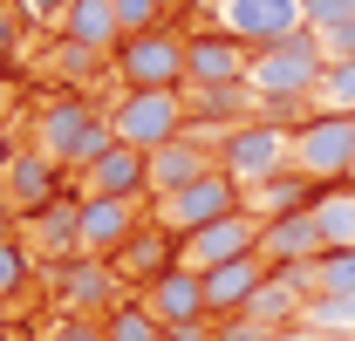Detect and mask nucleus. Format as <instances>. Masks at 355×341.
Segmentation results:
<instances>
[{"label":"nucleus","instance_id":"f257e3e1","mask_svg":"<svg viewBox=\"0 0 355 341\" xmlns=\"http://www.w3.org/2000/svg\"><path fill=\"white\" fill-rule=\"evenodd\" d=\"M116 143V130H110V110H96V103H48L42 116H35V150L55 157L62 170H89L103 150Z\"/></svg>","mask_w":355,"mask_h":341},{"label":"nucleus","instance_id":"f03ea898","mask_svg":"<svg viewBox=\"0 0 355 341\" xmlns=\"http://www.w3.org/2000/svg\"><path fill=\"white\" fill-rule=\"evenodd\" d=\"M212 157H219V170L239 184V191H253V184H266V177L294 170V130L266 123V116H246V123L219 130Z\"/></svg>","mask_w":355,"mask_h":341},{"label":"nucleus","instance_id":"7ed1b4c3","mask_svg":"<svg viewBox=\"0 0 355 341\" xmlns=\"http://www.w3.org/2000/svg\"><path fill=\"white\" fill-rule=\"evenodd\" d=\"M321 76H328V48L314 28H301L273 48H253V69H246L253 96H314V103H321Z\"/></svg>","mask_w":355,"mask_h":341},{"label":"nucleus","instance_id":"20e7f679","mask_svg":"<svg viewBox=\"0 0 355 341\" xmlns=\"http://www.w3.org/2000/svg\"><path fill=\"white\" fill-rule=\"evenodd\" d=\"M184 123H191L184 89H123V96L110 103L116 143H137V150H164L171 137H184Z\"/></svg>","mask_w":355,"mask_h":341},{"label":"nucleus","instance_id":"39448f33","mask_svg":"<svg viewBox=\"0 0 355 341\" xmlns=\"http://www.w3.org/2000/svg\"><path fill=\"white\" fill-rule=\"evenodd\" d=\"M294 170L314 184H342L355 170V110H314L294 130Z\"/></svg>","mask_w":355,"mask_h":341},{"label":"nucleus","instance_id":"423d86ee","mask_svg":"<svg viewBox=\"0 0 355 341\" xmlns=\"http://www.w3.org/2000/svg\"><path fill=\"white\" fill-rule=\"evenodd\" d=\"M246 205V191L225 177V170H205V177H191L184 191H171V198H157V232H171V239H184V232H198V225H212V218L239 212Z\"/></svg>","mask_w":355,"mask_h":341},{"label":"nucleus","instance_id":"0eeeda50","mask_svg":"<svg viewBox=\"0 0 355 341\" xmlns=\"http://www.w3.org/2000/svg\"><path fill=\"white\" fill-rule=\"evenodd\" d=\"M116 76H123V89H184V35H171V28L123 35Z\"/></svg>","mask_w":355,"mask_h":341},{"label":"nucleus","instance_id":"6e6552de","mask_svg":"<svg viewBox=\"0 0 355 341\" xmlns=\"http://www.w3.org/2000/svg\"><path fill=\"white\" fill-rule=\"evenodd\" d=\"M260 212H225L212 218V225H198V232H184L178 239V259L191 266V273H212V266H225V259H246V253H260Z\"/></svg>","mask_w":355,"mask_h":341},{"label":"nucleus","instance_id":"1a4fd4ad","mask_svg":"<svg viewBox=\"0 0 355 341\" xmlns=\"http://www.w3.org/2000/svg\"><path fill=\"white\" fill-rule=\"evenodd\" d=\"M253 48L239 42L232 28H198L184 35V89H219V82H246Z\"/></svg>","mask_w":355,"mask_h":341},{"label":"nucleus","instance_id":"9d476101","mask_svg":"<svg viewBox=\"0 0 355 341\" xmlns=\"http://www.w3.org/2000/svg\"><path fill=\"white\" fill-rule=\"evenodd\" d=\"M137 239V198H76V253L83 259H110Z\"/></svg>","mask_w":355,"mask_h":341},{"label":"nucleus","instance_id":"9b49d317","mask_svg":"<svg viewBox=\"0 0 355 341\" xmlns=\"http://www.w3.org/2000/svg\"><path fill=\"white\" fill-rule=\"evenodd\" d=\"M144 307L164 321V328H205V273H191L184 259H171V266H157L150 280H144Z\"/></svg>","mask_w":355,"mask_h":341},{"label":"nucleus","instance_id":"f8f14e48","mask_svg":"<svg viewBox=\"0 0 355 341\" xmlns=\"http://www.w3.org/2000/svg\"><path fill=\"white\" fill-rule=\"evenodd\" d=\"M219 28H232L246 48H273L301 35L308 14H301V0H219Z\"/></svg>","mask_w":355,"mask_h":341},{"label":"nucleus","instance_id":"ddd939ff","mask_svg":"<svg viewBox=\"0 0 355 341\" xmlns=\"http://www.w3.org/2000/svg\"><path fill=\"white\" fill-rule=\"evenodd\" d=\"M83 191L89 198H144V191H150V150L110 143V150L83 170Z\"/></svg>","mask_w":355,"mask_h":341},{"label":"nucleus","instance_id":"4468645a","mask_svg":"<svg viewBox=\"0 0 355 341\" xmlns=\"http://www.w3.org/2000/svg\"><path fill=\"white\" fill-rule=\"evenodd\" d=\"M321 253H328V239H321L314 212H287V218H266L260 225V259L266 266H314Z\"/></svg>","mask_w":355,"mask_h":341},{"label":"nucleus","instance_id":"2eb2a0df","mask_svg":"<svg viewBox=\"0 0 355 341\" xmlns=\"http://www.w3.org/2000/svg\"><path fill=\"white\" fill-rule=\"evenodd\" d=\"M266 280H273V266H266L260 253H246V259H225V266H212L205 273V314H246V300L260 294Z\"/></svg>","mask_w":355,"mask_h":341},{"label":"nucleus","instance_id":"dca6fc26","mask_svg":"<svg viewBox=\"0 0 355 341\" xmlns=\"http://www.w3.org/2000/svg\"><path fill=\"white\" fill-rule=\"evenodd\" d=\"M55 177H62V164H55V157H42V150H21V157L7 164V177H0V191H7V212H48V198H55Z\"/></svg>","mask_w":355,"mask_h":341},{"label":"nucleus","instance_id":"f3484780","mask_svg":"<svg viewBox=\"0 0 355 341\" xmlns=\"http://www.w3.org/2000/svg\"><path fill=\"white\" fill-rule=\"evenodd\" d=\"M205 170H219V157L205 143H191V137H171L164 150H150V198H171V191H184Z\"/></svg>","mask_w":355,"mask_h":341},{"label":"nucleus","instance_id":"a211bd4d","mask_svg":"<svg viewBox=\"0 0 355 341\" xmlns=\"http://www.w3.org/2000/svg\"><path fill=\"white\" fill-rule=\"evenodd\" d=\"M55 28H62V42L96 48V55H110V48L123 42V28H116V7H110V0H69Z\"/></svg>","mask_w":355,"mask_h":341},{"label":"nucleus","instance_id":"6ab92c4d","mask_svg":"<svg viewBox=\"0 0 355 341\" xmlns=\"http://www.w3.org/2000/svg\"><path fill=\"white\" fill-rule=\"evenodd\" d=\"M184 103H191V123H246V116H260V96L253 82H219V89H184Z\"/></svg>","mask_w":355,"mask_h":341},{"label":"nucleus","instance_id":"aec40b11","mask_svg":"<svg viewBox=\"0 0 355 341\" xmlns=\"http://www.w3.org/2000/svg\"><path fill=\"white\" fill-rule=\"evenodd\" d=\"M308 184H314V177H301V170H280V177H266V184H253V191H246V212H260V218L308 212V205H314Z\"/></svg>","mask_w":355,"mask_h":341},{"label":"nucleus","instance_id":"412c9836","mask_svg":"<svg viewBox=\"0 0 355 341\" xmlns=\"http://www.w3.org/2000/svg\"><path fill=\"white\" fill-rule=\"evenodd\" d=\"M308 212L321 225V239H328V253L335 246H355V184H321Z\"/></svg>","mask_w":355,"mask_h":341},{"label":"nucleus","instance_id":"4be33fe9","mask_svg":"<svg viewBox=\"0 0 355 341\" xmlns=\"http://www.w3.org/2000/svg\"><path fill=\"white\" fill-rule=\"evenodd\" d=\"M103 335H110V341H164L171 328H164L144 300H116V307L103 314Z\"/></svg>","mask_w":355,"mask_h":341},{"label":"nucleus","instance_id":"5701e85b","mask_svg":"<svg viewBox=\"0 0 355 341\" xmlns=\"http://www.w3.org/2000/svg\"><path fill=\"white\" fill-rule=\"evenodd\" d=\"M308 287L314 294H355V246H335L308 266Z\"/></svg>","mask_w":355,"mask_h":341},{"label":"nucleus","instance_id":"b1692460","mask_svg":"<svg viewBox=\"0 0 355 341\" xmlns=\"http://www.w3.org/2000/svg\"><path fill=\"white\" fill-rule=\"evenodd\" d=\"M301 321H314V328H328V335H349L355 341V294H314Z\"/></svg>","mask_w":355,"mask_h":341},{"label":"nucleus","instance_id":"393cba45","mask_svg":"<svg viewBox=\"0 0 355 341\" xmlns=\"http://www.w3.org/2000/svg\"><path fill=\"white\" fill-rule=\"evenodd\" d=\"M62 294H69V314H96V307L110 300V273H103V266H76Z\"/></svg>","mask_w":355,"mask_h":341},{"label":"nucleus","instance_id":"a878e982","mask_svg":"<svg viewBox=\"0 0 355 341\" xmlns=\"http://www.w3.org/2000/svg\"><path fill=\"white\" fill-rule=\"evenodd\" d=\"M321 110H355V55L349 62H328V76H321Z\"/></svg>","mask_w":355,"mask_h":341},{"label":"nucleus","instance_id":"bb28decb","mask_svg":"<svg viewBox=\"0 0 355 341\" xmlns=\"http://www.w3.org/2000/svg\"><path fill=\"white\" fill-rule=\"evenodd\" d=\"M110 7H116V28H123V35L164 28V0H110Z\"/></svg>","mask_w":355,"mask_h":341},{"label":"nucleus","instance_id":"cd10ccee","mask_svg":"<svg viewBox=\"0 0 355 341\" xmlns=\"http://www.w3.org/2000/svg\"><path fill=\"white\" fill-rule=\"evenodd\" d=\"M28 273H35V253H28L21 239H0V294H14Z\"/></svg>","mask_w":355,"mask_h":341},{"label":"nucleus","instance_id":"c85d7f7f","mask_svg":"<svg viewBox=\"0 0 355 341\" xmlns=\"http://www.w3.org/2000/svg\"><path fill=\"white\" fill-rule=\"evenodd\" d=\"M280 328H266V321H253V314H225L219 328H212V341H273Z\"/></svg>","mask_w":355,"mask_h":341},{"label":"nucleus","instance_id":"c756f323","mask_svg":"<svg viewBox=\"0 0 355 341\" xmlns=\"http://www.w3.org/2000/svg\"><path fill=\"white\" fill-rule=\"evenodd\" d=\"M301 14H308L314 35H321V28H342V21H355V0H301Z\"/></svg>","mask_w":355,"mask_h":341},{"label":"nucleus","instance_id":"7c9ffc66","mask_svg":"<svg viewBox=\"0 0 355 341\" xmlns=\"http://www.w3.org/2000/svg\"><path fill=\"white\" fill-rule=\"evenodd\" d=\"M55 341H110V335H103V321H96V314H69V321L55 328Z\"/></svg>","mask_w":355,"mask_h":341},{"label":"nucleus","instance_id":"2f4dec72","mask_svg":"<svg viewBox=\"0 0 355 341\" xmlns=\"http://www.w3.org/2000/svg\"><path fill=\"white\" fill-rule=\"evenodd\" d=\"M321 48H328V62H349V55H355V21H342V28H321Z\"/></svg>","mask_w":355,"mask_h":341},{"label":"nucleus","instance_id":"473e14b6","mask_svg":"<svg viewBox=\"0 0 355 341\" xmlns=\"http://www.w3.org/2000/svg\"><path fill=\"white\" fill-rule=\"evenodd\" d=\"M14 42H21V14H14V7H0V69L14 62Z\"/></svg>","mask_w":355,"mask_h":341},{"label":"nucleus","instance_id":"72a5a7b5","mask_svg":"<svg viewBox=\"0 0 355 341\" xmlns=\"http://www.w3.org/2000/svg\"><path fill=\"white\" fill-rule=\"evenodd\" d=\"M273 341H349V335H328V328H314V321H294V328H280Z\"/></svg>","mask_w":355,"mask_h":341},{"label":"nucleus","instance_id":"f704fd0d","mask_svg":"<svg viewBox=\"0 0 355 341\" xmlns=\"http://www.w3.org/2000/svg\"><path fill=\"white\" fill-rule=\"evenodd\" d=\"M14 7H21L28 21H62V7H69V0H14Z\"/></svg>","mask_w":355,"mask_h":341},{"label":"nucleus","instance_id":"c9c22d12","mask_svg":"<svg viewBox=\"0 0 355 341\" xmlns=\"http://www.w3.org/2000/svg\"><path fill=\"white\" fill-rule=\"evenodd\" d=\"M14 157H21V150H14V130L0 123V177H7V164H14Z\"/></svg>","mask_w":355,"mask_h":341},{"label":"nucleus","instance_id":"e433bc0d","mask_svg":"<svg viewBox=\"0 0 355 341\" xmlns=\"http://www.w3.org/2000/svg\"><path fill=\"white\" fill-rule=\"evenodd\" d=\"M171 7H178V0H164V14H171Z\"/></svg>","mask_w":355,"mask_h":341},{"label":"nucleus","instance_id":"4c0bfd02","mask_svg":"<svg viewBox=\"0 0 355 341\" xmlns=\"http://www.w3.org/2000/svg\"><path fill=\"white\" fill-rule=\"evenodd\" d=\"M0 341H7V328H0Z\"/></svg>","mask_w":355,"mask_h":341}]
</instances>
